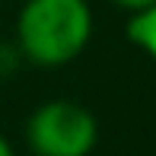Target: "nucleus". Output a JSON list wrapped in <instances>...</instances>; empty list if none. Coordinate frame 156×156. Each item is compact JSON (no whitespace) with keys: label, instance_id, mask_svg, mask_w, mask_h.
I'll use <instances>...</instances> for the list:
<instances>
[{"label":"nucleus","instance_id":"2","mask_svg":"<svg viewBox=\"0 0 156 156\" xmlns=\"http://www.w3.org/2000/svg\"><path fill=\"white\" fill-rule=\"evenodd\" d=\"M23 140L32 156H89L99 144V121L73 99H48L29 112Z\"/></svg>","mask_w":156,"mask_h":156},{"label":"nucleus","instance_id":"6","mask_svg":"<svg viewBox=\"0 0 156 156\" xmlns=\"http://www.w3.org/2000/svg\"><path fill=\"white\" fill-rule=\"evenodd\" d=\"M0 156H16V147L10 144V137H6V134H0Z\"/></svg>","mask_w":156,"mask_h":156},{"label":"nucleus","instance_id":"4","mask_svg":"<svg viewBox=\"0 0 156 156\" xmlns=\"http://www.w3.org/2000/svg\"><path fill=\"white\" fill-rule=\"evenodd\" d=\"M26 67L23 54H19L16 41L13 38H0V83H10L16 80V73Z\"/></svg>","mask_w":156,"mask_h":156},{"label":"nucleus","instance_id":"7","mask_svg":"<svg viewBox=\"0 0 156 156\" xmlns=\"http://www.w3.org/2000/svg\"><path fill=\"white\" fill-rule=\"evenodd\" d=\"M0 3H3V0H0ZM10 3H23V0H10Z\"/></svg>","mask_w":156,"mask_h":156},{"label":"nucleus","instance_id":"3","mask_svg":"<svg viewBox=\"0 0 156 156\" xmlns=\"http://www.w3.org/2000/svg\"><path fill=\"white\" fill-rule=\"evenodd\" d=\"M127 38H131L147 58L156 61V6L147 10V13L131 16V23H127Z\"/></svg>","mask_w":156,"mask_h":156},{"label":"nucleus","instance_id":"5","mask_svg":"<svg viewBox=\"0 0 156 156\" xmlns=\"http://www.w3.org/2000/svg\"><path fill=\"white\" fill-rule=\"evenodd\" d=\"M115 6H121V10H127L131 16H137V13H147L156 6V0H112Z\"/></svg>","mask_w":156,"mask_h":156},{"label":"nucleus","instance_id":"1","mask_svg":"<svg viewBox=\"0 0 156 156\" xmlns=\"http://www.w3.org/2000/svg\"><path fill=\"white\" fill-rule=\"evenodd\" d=\"M93 38L89 0H23L13 23V41L32 67H64L86 51Z\"/></svg>","mask_w":156,"mask_h":156}]
</instances>
